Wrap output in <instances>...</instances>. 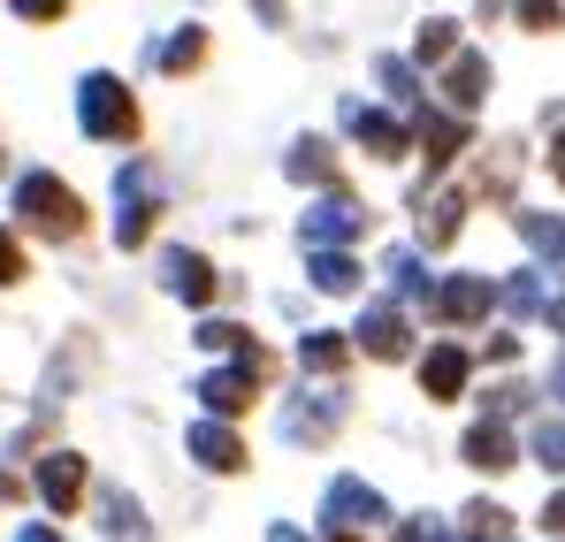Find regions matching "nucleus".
<instances>
[{
    "mask_svg": "<svg viewBox=\"0 0 565 542\" xmlns=\"http://www.w3.org/2000/svg\"><path fill=\"white\" fill-rule=\"evenodd\" d=\"M85 481H93V474H85L77 451H46L39 458V497H46L54 512H77V504H85Z\"/></svg>",
    "mask_w": 565,
    "mask_h": 542,
    "instance_id": "obj_13",
    "label": "nucleus"
},
{
    "mask_svg": "<svg viewBox=\"0 0 565 542\" xmlns=\"http://www.w3.org/2000/svg\"><path fill=\"white\" fill-rule=\"evenodd\" d=\"M352 344H360V337H337V329H313V337L298 344V366H306V374H344V366H352Z\"/></svg>",
    "mask_w": 565,
    "mask_h": 542,
    "instance_id": "obj_23",
    "label": "nucleus"
},
{
    "mask_svg": "<svg viewBox=\"0 0 565 542\" xmlns=\"http://www.w3.org/2000/svg\"><path fill=\"white\" fill-rule=\"evenodd\" d=\"M413 146L428 153V169H451V161L473 146V130H467L459 107H420V115H413Z\"/></svg>",
    "mask_w": 565,
    "mask_h": 542,
    "instance_id": "obj_7",
    "label": "nucleus"
},
{
    "mask_svg": "<svg viewBox=\"0 0 565 542\" xmlns=\"http://www.w3.org/2000/svg\"><path fill=\"white\" fill-rule=\"evenodd\" d=\"M15 15L23 23H54V15H70V0H15Z\"/></svg>",
    "mask_w": 565,
    "mask_h": 542,
    "instance_id": "obj_35",
    "label": "nucleus"
},
{
    "mask_svg": "<svg viewBox=\"0 0 565 542\" xmlns=\"http://www.w3.org/2000/svg\"><path fill=\"white\" fill-rule=\"evenodd\" d=\"M153 214H161V177H153L146 161H130V169L115 177V245L138 253V245L153 237Z\"/></svg>",
    "mask_w": 565,
    "mask_h": 542,
    "instance_id": "obj_3",
    "label": "nucleus"
},
{
    "mask_svg": "<svg viewBox=\"0 0 565 542\" xmlns=\"http://www.w3.org/2000/svg\"><path fill=\"white\" fill-rule=\"evenodd\" d=\"M184 451L199 458L206 474H245V436H237V428H230L222 413H206V421L191 428V436H184Z\"/></svg>",
    "mask_w": 565,
    "mask_h": 542,
    "instance_id": "obj_11",
    "label": "nucleus"
},
{
    "mask_svg": "<svg viewBox=\"0 0 565 542\" xmlns=\"http://www.w3.org/2000/svg\"><path fill=\"white\" fill-rule=\"evenodd\" d=\"M360 352L367 360H413V321H405V298H382L360 313Z\"/></svg>",
    "mask_w": 565,
    "mask_h": 542,
    "instance_id": "obj_8",
    "label": "nucleus"
},
{
    "mask_svg": "<svg viewBox=\"0 0 565 542\" xmlns=\"http://www.w3.org/2000/svg\"><path fill=\"white\" fill-rule=\"evenodd\" d=\"M260 374H268V366H260V360L214 366V374H199V405H206V413H222V421H230V413H245V405H253V397H260Z\"/></svg>",
    "mask_w": 565,
    "mask_h": 542,
    "instance_id": "obj_9",
    "label": "nucleus"
},
{
    "mask_svg": "<svg viewBox=\"0 0 565 542\" xmlns=\"http://www.w3.org/2000/svg\"><path fill=\"white\" fill-rule=\"evenodd\" d=\"M268 542H306V535H298V528H282V520H276V528H268Z\"/></svg>",
    "mask_w": 565,
    "mask_h": 542,
    "instance_id": "obj_43",
    "label": "nucleus"
},
{
    "mask_svg": "<svg viewBox=\"0 0 565 542\" xmlns=\"http://www.w3.org/2000/svg\"><path fill=\"white\" fill-rule=\"evenodd\" d=\"M344 413H352V397H344L337 382H329V390H298V397L282 405V444H306V451H313V444H329V436L344 428Z\"/></svg>",
    "mask_w": 565,
    "mask_h": 542,
    "instance_id": "obj_4",
    "label": "nucleus"
},
{
    "mask_svg": "<svg viewBox=\"0 0 565 542\" xmlns=\"http://www.w3.org/2000/svg\"><path fill=\"white\" fill-rule=\"evenodd\" d=\"M15 542H70V535H62V528H46V520H39V528H15Z\"/></svg>",
    "mask_w": 565,
    "mask_h": 542,
    "instance_id": "obj_38",
    "label": "nucleus"
},
{
    "mask_svg": "<svg viewBox=\"0 0 565 542\" xmlns=\"http://www.w3.org/2000/svg\"><path fill=\"white\" fill-rule=\"evenodd\" d=\"M467 374H473V360L459 344H436V352L420 360V390H428L436 405H451V397H467Z\"/></svg>",
    "mask_w": 565,
    "mask_h": 542,
    "instance_id": "obj_17",
    "label": "nucleus"
},
{
    "mask_svg": "<svg viewBox=\"0 0 565 542\" xmlns=\"http://www.w3.org/2000/svg\"><path fill=\"white\" fill-rule=\"evenodd\" d=\"M459 458H467L473 474H504V466L520 458V444H512V428H504L497 413H481V421L467 428V444H459Z\"/></svg>",
    "mask_w": 565,
    "mask_h": 542,
    "instance_id": "obj_14",
    "label": "nucleus"
},
{
    "mask_svg": "<svg viewBox=\"0 0 565 542\" xmlns=\"http://www.w3.org/2000/svg\"><path fill=\"white\" fill-rule=\"evenodd\" d=\"M15 222L39 230V237H54V245H70V237L85 230V206H77V191L62 177L31 169V177H15Z\"/></svg>",
    "mask_w": 565,
    "mask_h": 542,
    "instance_id": "obj_1",
    "label": "nucleus"
},
{
    "mask_svg": "<svg viewBox=\"0 0 565 542\" xmlns=\"http://www.w3.org/2000/svg\"><path fill=\"white\" fill-rule=\"evenodd\" d=\"M520 405H527V390H520V382H504V390H489V413H497V421H504V413H520Z\"/></svg>",
    "mask_w": 565,
    "mask_h": 542,
    "instance_id": "obj_36",
    "label": "nucleus"
},
{
    "mask_svg": "<svg viewBox=\"0 0 565 542\" xmlns=\"http://www.w3.org/2000/svg\"><path fill=\"white\" fill-rule=\"evenodd\" d=\"M77 123H85V138H107V146H130L138 138V99L122 92V77H77Z\"/></svg>",
    "mask_w": 565,
    "mask_h": 542,
    "instance_id": "obj_2",
    "label": "nucleus"
},
{
    "mask_svg": "<svg viewBox=\"0 0 565 542\" xmlns=\"http://www.w3.org/2000/svg\"><path fill=\"white\" fill-rule=\"evenodd\" d=\"M191 337H199L206 352H237V360H260V366H268V352H260V344H253V337H245L237 321H199Z\"/></svg>",
    "mask_w": 565,
    "mask_h": 542,
    "instance_id": "obj_27",
    "label": "nucleus"
},
{
    "mask_svg": "<svg viewBox=\"0 0 565 542\" xmlns=\"http://www.w3.org/2000/svg\"><path fill=\"white\" fill-rule=\"evenodd\" d=\"M153 62H161L169 77H184V70H199V62H206V31H199V23H184L177 39H161V54H153Z\"/></svg>",
    "mask_w": 565,
    "mask_h": 542,
    "instance_id": "obj_26",
    "label": "nucleus"
},
{
    "mask_svg": "<svg viewBox=\"0 0 565 542\" xmlns=\"http://www.w3.org/2000/svg\"><path fill=\"white\" fill-rule=\"evenodd\" d=\"M306 275H313V290H329V298H352V290H360V261H352L344 245H313Z\"/></svg>",
    "mask_w": 565,
    "mask_h": 542,
    "instance_id": "obj_20",
    "label": "nucleus"
},
{
    "mask_svg": "<svg viewBox=\"0 0 565 542\" xmlns=\"http://www.w3.org/2000/svg\"><path fill=\"white\" fill-rule=\"evenodd\" d=\"M337 115H344V130H352V138H360V146L375 153V161H397V153L413 146V130H405L397 115H382V107H367V99H344Z\"/></svg>",
    "mask_w": 565,
    "mask_h": 542,
    "instance_id": "obj_10",
    "label": "nucleus"
},
{
    "mask_svg": "<svg viewBox=\"0 0 565 542\" xmlns=\"http://www.w3.org/2000/svg\"><path fill=\"white\" fill-rule=\"evenodd\" d=\"M543 321H551V329H558V337H565V290H558V298H551V306H543Z\"/></svg>",
    "mask_w": 565,
    "mask_h": 542,
    "instance_id": "obj_39",
    "label": "nucleus"
},
{
    "mask_svg": "<svg viewBox=\"0 0 565 542\" xmlns=\"http://www.w3.org/2000/svg\"><path fill=\"white\" fill-rule=\"evenodd\" d=\"M497 298H504V290H489L481 275H451V283H436V313H444L451 329H473Z\"/></svg>",
    "mask_w": 565,
    "mask_h": 542,
    "instance_id": "obj_15",
    "label": "nucleus"
},
{
    "mask_svg": "<svg viewBox=\"0 0 565 542\" xmlns=\"http://www.w3.org/2000/svg\"><path fill=\"white\" fill-rule=\"evenodd\" d=\"M99 535L107 542H153V528H146V512H138L130 489H99Z\"/></svg>",
    "mask_w": 565,
    "mask_h": 542,
    "instance_id": "obj_19",
    "label": "nucleus"
},
{
    "mask_svg": "<svg viewBox=\"0 0 565 542\" xmlns=\"http://www.w3.org/2000/svg\"><path fill=\"white\" fill-rule=\"evenodd\" d=\"M512 222H520V237L543 253V268L565 275V222H558V214H535V206H527V214H512Z\"/></svg>",
    "mask_w": 565,
    "mask_h": 542,
    "instance_id": "obj_25",
    "label": "nucleus"
},
{
    "mask_svg": "<svg viewBox=\"0 0 565 542\" xmlns=\"http://www.w3.org/2000/svg\"><path fill=\"white\" fill-rule=\"evenodd\" d=\"M382 275H390V298H405V306H436V290H428V268H420V253H390L382 261Z\"/></svg>",
    "mask_w": 565,
    "mask_h": 542,
    "instance_id": "obj_22",
    "label": "nucleus"
},
{
    "mask_svg": "<svg viewBox=\"0 0 565 542\" xmlns=\"http://www.w3.org/2000/svg\"><path fill=\"white\" fill-rule=\"evenodd\" d=\"M551 397H558V405H565V360L551 366Z\"/></svg>",
    "mask_w": 565,
    "mask_h": 542,
    "instance_id": "obj_42",
    "label": "nucleus"
},
{
    "mask_svg": "<svg viewBox=\"0 0 565 542\" xmlns=\"http://www.w3.org/2000/svg\"><path fill=\"white\" fill-rule=\"evenodd\" d=\"M504 306H512L520 321H527V313H543V306H551V298H543V275H535V268H520L512 283H504Z\"/></svg>",
    "mask_w": 565,
    "mask_h": 542,
    "instance_id": "obj_30",
    "label": "nucleus"
},
{
    "mask_svg": "<svg viewBox=\"0 0 565 542\" xmlns=\"http://www.w3.org/2000/svg\"><path fill=\"white\" fill-rule=\"evenodd\" d=\"M0 283H23V245H15V230H0Z\"/></svg>",
    "mask_w": 565,
    "mask_h": 542,
    "instance_id": "obj_34",
    "label": "nucleus"
},
{
    "mask_svg": "<svg viewBox=\"0 0 565 542\" xmlns=\"http://www.w3.org/2000/svg\"><path fill=\"white\" fill-rule=\"evenodd\" d=\"M397 542H459V535H451L444 520H428V512H420V520H405V528H397Z\"/></svg>",
    "mask_w": 565,
    "mask_h": 542,
    "instance_id": "obj_32",
    "label": "nucleus"
},
{
    "mask_svg": "<svg viewBox=\"0 0 565 542\" xmlns=\"http://www.w3.org/2000/svg\"><path fill=\"white\" fill-rule=\"evenodd\" d=\"M444 107H459V115H473L481 99H489V54H473V46H459L451 62H444Z\"/></svg>",
    "mask_w": 565,
    "mask_h": 542,
    "instance_id": "obj_12",
    "label": "nucleus"
},
{
    "mask_svg": "<svg viewBox=\"0 0 565 542\" xmlns=\"http://www.w3.org/2000/svg\"><path fill=\"white\" fill-rule=\"evenodd\" d=\"M15 497H23V481H15V474L0 466V504H15Z\"/></svg>",
    "mask_w": 565,
    "mask_h": 542,
    "instance_id": "obj_40",
    "label": "nucleus"
},
{
    "mask_svg": "<svg viewBox=\"0 0 565 542\" xmlns=\"http://www.w3.org/2000/svg\"><path fill=\"white\" fill-rule=\"evenodd\" d=\"M161 290L184 298V306H206V298H214V268H206V253H184V245H177V253L161 261Z\"/></svg>",
    "mask_w": 565,
    "mask_h": 542,
    "instance_id": "obj_16",
    "label": "nucleus"
},
{
    "mask_svg": "<svg viewBox=\"0 0 565 542\" xmlns=\"http://www.w3.org/2000/svg\"><path fill=\"white\" fill-rule=\"evenodd\" d=\"M459 542H512V512L497 497H473L467 512H459Z\"/></svg>",
    "mask_w": 565,
    "mask_h": 542,
    "instance_id": "obj_24",
    "label": "nucleus"
},
{
    "mask_svg": "<svg viewBox=\"0 0 565 542\" xmlns=\"http://www.w3.org/2000/svg\"><path fill=\"white\" fill-rule=\"evenodd\" d=\"M282 177L290 183H337V146H329V138H298V146L282 153Z\"/></svg>",
    "mask_w": 565,
    "mask_h": 542,
    "instance_id": "obj_21",
    "label": "nucleus"
},
{
    "mask_svg": "<svg viewBox=\"0 0 565 542\" xmlns=\"http://www.w3.org/2000/svg\"><path fill=\"white\" fill-rule=\"evenodd\" d=\"M390 520V504H382V489H367L360 474H337L329 481V497H321V528H382Z\"/></svg>",
    "mask_w": 565,
    "mask_h": 542,
    "instance_id": "obj_6",
    "label": "nucleus"
},
{
    "mask_svg": "<svg viewBox=\"0 0 565 542\" xmlns=\"http://www.w3.org/2000/svg\"><path fill=\"white\" fill-rule=\"evenodd\" d=\"M551 177L565 183V130H558V146H551Z\"/></svg>",
    "mask_w": 565,
    "mask_h": 542,
    "instance_id": "obj_41",
    "label": "nucleus"
},
{
    "mask_svg": "<svg viewBox=\"0 0 565 542\" xmlns=\"http://www.w3.org/2000/svg\"><path fill=\"white\" fill-rule=\"evenodd\" d=\"M413 54H420V62H451V54H459V23L428 15V23H420V39H413Z\"/></svg>",
    "mask_w": 565,
    "mask_h": 542,
    "instance_id": "obj_29",
    "label": "nucleus"
},
{
    "mask_svg": "<svg viewBox=\"0 0 565 542\" xmlns=\"http://www.w3.org/2000/svg\"><path fill=\"white\" fill-rule=\"evenodd\" d=\"M527 451H535V466H551V474H565V421H535Z\"/></svg>",
    "mask_w": 565,
    "mask_h": 542,
    "instance_id": "obj_31",
    "label": "nucleus"
},
{
    "mask_svg": "<svg viewBox=\"0 0 565 542\" xmlns=\"http://www.w3.org/2000/svg\"><path fill=\"white\" fill-rule=\"evenodd\" d=\"M535 520H543V528H551V535H565V489H551V504H543V512H535Z\"/></svg>",
    "mask_w": 565,
    "mask_h": 542,
    "instance_id": "obj_37",
    "label": "nucleus"
},
{
    "mask_svg": "<svg viewBox=\"0 0 565 542\" xmlns=\"http://www.w3.org/2000/svg\"><path fill=\"white\" fill-rule=\"evenodd\" d=\"M420 245H451L459 222H467V191H420Z\"/></svg>",
    "mask_w": 565,
    "mask_h": 542,
    "instance_id": "obj_18",
    "label": "nucleus"
},
{
    "mask_svg": "<svg viewBox=\"0 0 565 542\" xmlns=\"http://www.w3.org/2000/svg\"><path fill=\"white\" fill-rule=\"evenodd\" d=\"M360 230H367V206L344 183H321V199L306 206V245H352Z\"/></svg>",
    "mask_w": 565,
    "mask_h": 542,
    "instance_id": "obj_5",
    "label": "nucleus"
},
{
    "mask_svg": "<svg viewBox=\"0 0 565 542\" xmlns=\"http://www.w3.org/2000/svg\"><path fill=\"white\" fill-rule=\"evenodd\" d=\"M375 77H382V92H390L397 107H413V115L428 107V99H420V77H413V62H397V54H382V62H375Z\"/></svg>",
    "mask_w": 565,
    "mask_h": 542,
    "instance_id": "obj_28",
    "label": "nucleus"
},
{
    "mask_svg": "<svg viewBox=\"0 0 565 542\" xmlns=\"http://www.w3.org/2000/svg\"><path fill=\"white\" fill-rule=\"evenodd\" d=\"M520 23L527 31H558V0H520Z\"/></svg>",
    "mask_w": 565,
    "mask_h": 542,
    "instance_id": "obj_33",
    "label": "nucleus"
}]
</instances>
